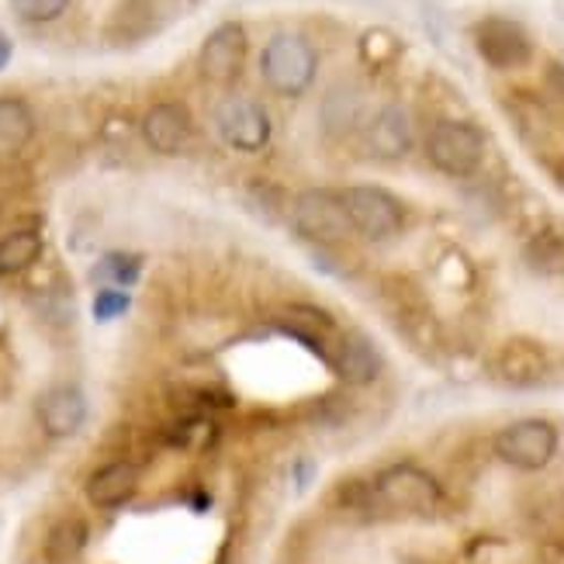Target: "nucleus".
I'll list each match as a JSON object with an SVG mask.
<instances>
[{
  "label": "nucleus",
  "mask_w": 564,
  "mask_h": 564,
  "mask_svg": "<svg viewBox=\"0 0 564 564\" xmlns=\"http://www.w3.org/2000/svg\"><path fill=\"white\" fill-rule=\"evenodd\" d=\"M371 499L381 512H395V517H426V512L440 509V485L433 475H426L415 464H395L375 478Z\"/></svg>",
  "instance_id": "obj_1"
},
{
  "label": "nucleus",
  "mask_w": 564,
  "mask_h": 564,
  "mask_svg": "<svg viewBox=\"0 0 564 564\" xmlns=\"http://www.w3.org/2000/svg\"><path fill=\"white\" fill-rule=\"evenodd\" d=\"M315 66H318V56H315L312 42L302 35H291V32L274 35L260 56V73H263L267 87L284 97L305 94L308 84L315 80Z\"/></svg>",
  "instance_id": "obj_2"
},
{
  "label": "nucleus",
  "mask_w": 564,
  "mask_h": 564,
  "mask_svg": "<svg viewBox=\"0 0 564 564\" xmlns=\"http://www.w3.org/2000/svg\"><path fill=\"white\" fill-rule=\"evenodd\" d=\"M426 156L436 170L451 177H468L481 166L485 139L468 121H440L426 139Z\"/></svg>",
  "instance_id": "obj_3"
},
{
  "label": "nucleus",
  "mask_w": 564,
  "mask_h": 564,
  "mask_svg": "<svg viewBox=\"0 0 564 564\" xmlns=\"http://www.w3.org/2000/svg\"><path fill=\"white\" fill-rule=\"evenodd\" d=\"M343 205H347L354 232L367 239H391L405 223V212L395 194L371 187V184H357L350 191H343Z\"/></svg>",
  "instance_id": "obj_4"
},
{
  "label": "nucleus",
  "mask_w": 564,
  "mask_h": 564,
  "mask_svg": "<svg viewBox=\"0 0 564 564\" xmlns=\"http://www.w3.org/2000/svg\"><path fill=\"white\" fill-rule=\"evenodd\" d=\"M557 451V430L544 420H520L496 436V454L523 471H541Z\"/></svg>",
  "instance_id": "obj_5"
},
{
  "label": "nucleus",
  "mask_w": 564,
  "mask_h": 564,
  "mask_svg": "<svg viewBox=\"0 0 564 564\" xmlns=\"http://www.w3.org/2000/svg\"><path fill=\"white\" fill-rule=\"evenodd\" d=\"M215 129L239 153H257L271 142V118L250 97H226L215 108Z\"/></svg>",
  "instance_id": "obj_6"
},
{
  "label": "nucleus",
  "mask_w": 564,
  "mask_h": 564,
  "mask_svg": "<svg viewBox=\"0 0 564 564\" xmlns=\"http://www.w3.org/2000/svg\"><path fill=\"white\" fill-rule=\"evenodd\" d=\"M294 226L308 239L339 242L354 232V223L343 205V194L333 191H302L294 198Z\"/></svg>",
  "instance_id": "obj_7"
},
{
  "label": "nucleus",
  "mask_w": 564,
  "mask_h": 564,
  "mask_svg": "<svg viewBox=\"0 0 564 564\" xmlns=\"http://www.w3.org/2000/svg\"><path fill=\"white\" fill-rule=\"evenodd\" d=\"M475 45H478V53L485 56V63L496 66V69H517L533 53L530 35L520 29L517 21H509V18H485V21H478L475 24Z\"/></svg>",
  "instance_id": "obj_8"
},
{
  "label": "nucleus",
  "mask_w": 564,
  "mask_h": 564,
  "mask_svg": "<svg viewBox=\"0 0 564 564\" xmlns=\"http://www.w3.org/2000/svg\"><path fill=\"white\" fill-rule=\"evenodd\" d=\"M242 59H247V32L239 21H226L205 39L198 66L208 84H232L242 73Z\"/></svg>",
  "instance_id": "obj_9"
},
{
  "label": "nucleus",
  "mask_w": 564,
  "mask_h": 564,
  "mask_svg": "<svg viewBox=\"0 0 564 564\" xmlns=\"http://www.w3.org/2000/svg\"><path fill=\"white\" fill-rule=\"evenodd\" d=\"M142 135L150 142V150L163 156H177L191 142V115L177 101H160L145 111L142 118Z\"/></svg>",
  "instance_id": "obj_10"
},
{
  "label": "nucleus",
  "mask_w": 564,
  "mask_h": 564,
  "mask_svg": "<svg viewBox=\"0 0 564 564\" xmlns=\"http://www.w3.org/2000/svg\"><path fill=\"white\" fill-rule=\"evenodd\" d=\"M87 420V399L80 388L73 384H56L48 388L45 395L39 399V423L48 436H73Z\"/></svg>",
  "instance_id": "obj_11"
},
{
  "label": "nucleus",
  "mask_w": 564,
  "mask_h": 564,
  "mask_svg": "<svg viewBox=\"0 0 564 564\" xmlns=\"http://www.w3.org/2000/svg\"><path fill=\"white\" fill-rule=\"evenodd\" d=\"M492 371L506 384H533L547 375V354L530 339H509L496 354Z\"/></svg>",
  "instance_id": "obj_12"
},
{
  "label": "nucleus",
  "mask_w": 564,
  "mask_h": 564,
  "mask_svg": "<svg viewBox=\"0 0 564 564\" xmlns=\"http://www.w3.org/2000/svg\"><path fill=\"white\" fill-rule=\"evenodd\" d=\"M412 145V121H409V111L399 108V105H388L381 108L371 126H367V150L381 160H395L402 153H409Z\"/></svg>",
  "instance_id": "obj_13"
},
{
  "label": "nucleus",
  "mask_w": 564,
  "mask_h": 564,
  "mask_svg": "<svg viewBox=\"0 0 564 564\" xmlns=\"http://www.w3.org/2000/svg\"><path fill=\"white\" fill-rule=\"evenodd\" d=\"M139 488V468L129 460H111L105 468H97L87 481V499L97 509H115L121 502H129Z\"/></svg>",
  "instance_id": "obj_14"
},
{
  "label": "nucleus",
  "mask_w": 564,
  "mask_h": 564,
  "mask_svg": "<svg viewBox=\"0 0 564 564\" xmlns=\"http://www.w3.org/2000/svg\"><path fill=\"white\" fill-rule=\"evenodd\" d=\"M35 135V115L21 97H0V156H18Z\"/></svg>",
  "instance_id": "obj_15"
},
{
  "label": "nucleus",
  "mask_w": 564,
  "mask_h": 564,
  "mask_svg": "<svg viewBox=\"0 0 564 564\" xmlns=\"http://www.w3.org/2000/svg\"><path fill=\"white\" fill-rule=\"evenodd\" d=\"M87 547V523L80 517H66L45 533V561L48 564H73Z\"/></svg>",
  "instance_id": "obj_16"
},
{
  "label": "nucleus",
  "mask_w": 564,
  "mask_h": 564,
  "mask_svg": "<svg viewBox=\"0 0 564 564\" xmlns=\"http://www.w3.org/2000/svg\"><path fill=\"white\" fill-rule=\"evenodd\" d=\"M42 257V236L35 229H18L0 239V274H21Z\"/></svg>",
  "instance_id": "obj_17"
},
{
  "label": "nucleus",
  "mask_w": 564,
  "mask_h": 564,
  "mask_svg": "<svg viewBox=\"0 0 564 564\" xmlns=\"http://www.w3.org/2000/svg\"><path fill=\"white\" fill-rule=\"evenodd\" d=\"M336 371H339V378H347L354 384H367L378 375V354H375V347L364 336H350L347 343H343L339 357H336Z\"/></svg>",
  "instance_id": "obj_18"
},
{
  "label": "nucleus",
  "mask_w": 564,
  "mask_h": 564,
  "mask_svg": "<svg viewBox=\"0 0 564 564\" xmlns=\"http://www.w3.org/2000/svg\"><path fill=\"white\" fill-rule=\"evenodd\" d=\"M129 305H132V299H129L126 291L105 288V291H97V294H94V318H97V323H111V318L126 315Z\"/></svg>",
  "instance_id": "obj_19"
},
{
  "label": "nucleus",
  "mask_w": 564,
  "mask_h": 564,
  "mask_svg": "<svg viewBox=\"0 0 564 564\" xmlns=\"http://www.w3.org/2000/svg\"><path fill=\"white\" fill-rule=\"evenodd\" d=\"M11 8L24 21H56L69 8V0H11Z\"/></svg>",
  "instance_id": "obj_20"
},
{
  "label": "nucleus",
  "mask_w": 564,
  "mask_h": 564,
  "mask_svg": "<svg viewBox=\"0 0 564 564\" xmlns=\"http://www.w3.org/2000/svg\"><path fill=\"white\" fill-rule=\"evenodd\" d=\"M101 278H111L118 284H132L139 278V260L135 257H126V253H111L101 260V271H97Z\"/></svg>",
  "instance_id": "obj_21"
},
{
  "label": "nucleus",
  "mask_w": 564,
  "mask_h": 564,
  "mask_svg": "<svg viewBox=\"0 0 564 564\" xmlns=\"http://www.w3.org/2000/svg\"><path fill=\"white\" fill-rule=\"evenodd\" d=\"M11 53H14V48H11V39H8L4 32H0V69H4V66L11 63Z\"/></svg>",
  "instance_id": "obj_22"
}]
</instances>
